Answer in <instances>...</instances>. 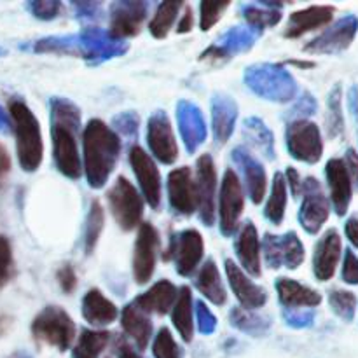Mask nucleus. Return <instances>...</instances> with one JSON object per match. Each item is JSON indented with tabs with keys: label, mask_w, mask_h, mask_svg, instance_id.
<instances>
[{
	"label": "nucleus",
	"mask_w": 358,
	"mask_h": 358,
	"mask_svg": "<svg viewBox=\"0 0 358 358\" xmlns=\"http://www.w3.org/2000/svg\"><path fill=\"white\" fill-rule=\"evenodd\" d=\"M121 150L119 136L100 119H93L84 129V166L91 187H101L114 170Z\"/></svg>",
	"instance_id": "1"
},
{
	"label": "nucleus",
	"mask_w": 358,
	"mask_h": 358,
	"mask_svg": "<svg viewBox=\"0 0 358 358\" xmlns=\"http://www.w3.org/2000/svg\"><path fill=\"white\" fill-rule=\"evenodd\" d=\"M55 126H52V143H55V161L58 170L70 178L80 177V157L77 149L76 129L79 126V114L76 108L65 103H56Z\"/></svg>",
	"instance_id": "2"
},
{
	"label": "nucleus",
	"mask_w": 358,
	"mask_h": 358,
	"mask_svg": "<svg viewBox=\"0 0 358 358\" xmlns=\"http://www.w3.org/2000/svg\"><path fill=\"white\" fill-rule=\"evenodd\" d=\"M9 114L16 133L17 159L24 171H35L42 163L44 143H42L41 124L34 112L23 101L13 100L9 103Z\"/></svg>",
	"instance_id": "3"
},
{
	"label": "nucleus",
	"mask_w": 358,
	"mask_h": 358,
	"mask_svg": "<svg viewBox=\"0 0 358 358\" xmlns=\"http://www.w3.org/2000/svg\"><path fill=\"white\" fill-rule=\"evenodd\" d=\"M31 332L37 341L55 346L59 352H65L76 338V325L70 315L62 308L48 306L35 317Z\"/></svg>",
	"instance_id": "4"
},
{
	"label": "nucleus",
	"mask_w": 358,
	"mask_h": 358,
	"mask_svg": "<svg viewBox=\"0 0 358 358\" xmlns=\"http://www.w3.org/2000/svg\"><path fill=\"white\" fill-rule=\"evenodd\" d=\"M108 203H110L112 215L115 217L122 229L131 231L136 226H140L143 201L131 182L126 180L124 177H119L108 191Z\"/></svg>",
	"instance_id": "5"
},
{
	"label": "nucleus",
	"mask_w": 358,
	"mask_h": 358,
	"mask_svg": "<svg viewBox=\"0 0 358 358\" xmlns=\"http://www.w3.org/2000/svg\"><path fill=\"white\" fill-rule=\"evenodd\" d=\"M287 147L296 159L311 164L317 163L324 152L320 129L315 122L304 119L292 122L287 128Z\"/></svg>",
	"instance_id": "6"
},
{
	"label": "nucleus",
	"mask_w": 358,
	"mask_h": 358,
	"mask_svg": "<svg viewBox=\"0 0 358 358\" xmlns=\"http://www.w3.org/2000/svg\"><path fill=\"white\" fill-rule=\"evenodd\" d=\"M219 213L220 229L226 236H229L236 231L240 217L243 213V191H241L240 178L233 170H227L224 175L219 198Z\"/></svg>",
	"instance_id": "7"
},
{
	"label": "nucleus",
	"mask_w": 358,
	"mask_h": 358,
	"mask_svg": "<svg viewBox=\"0 0 358 358\" xmlns=\"http://www.w3.org/2000/svg\"><path fill=\"white\" fill-rule=\"evenodd\" d=\"M157 231L150 224H140L138 238L135 241V255H133V276L135 282L143 285L154 275L157 255Z\"/></svg>",
	"instance_id": "8"
},
{
	"label": "nucleus",
	"mask_w": 358,
	"mask_h": 358,
	"mask_svg": "<svg viewBox=\"0 0 358 358\" xmlns=\"http://www.w3.org/2000/svg\"><path fill=\"white\" fill-rule=\"evenodd\" d=\"M303 191L304 201L303 206H301L299 220L308 233L315 234L327 222L331 208H329V201L324 196V192H322V187L317 178H306V182H303Z\"/></svg>",
	"instance_id": "9"
},
{
	"label": "nucleus",
	"mask_w": 358,
	"mask_h": 358,
	"mask_svg": "<svg viewBox=\"0 0 358 358\" xmlns=\"http://www.w3.org/2000/svg\"><path fill=\"white\" fill-rule=\"evenodd\" d=\"M358 31V20L355 16H346L339 20L334 27L325 30L320 37L311 41L304 48L308 52H317V55H332V52H341L350 48Z\"/></svg>",
	"instance_id": "10"
},
{
	"label": "nucleus",
	"mask_w": 358,
	"mask_h": 358,
	"mask_svg": "<svg viewBox=\"0 0 358 358\" xmlns=\"http://www.w3.org/2000/svg\"><path fill=\"white\" fill-rule=\"evenodd\" d=\"M215 189H217V171L213 159L205 154L198 159V171H196V196H198V210L201 212L203 220L212 226L215 219Z\"/></svg>",
	"instance_id": "11"
},
{
	"label": "nucleus",
	"mask_w": 358,
	"mask_h": 358,
	"mask_svg": "<svg viewBox=\"0 0 358 358\" xmlns=\"http://www.w3.org/2000/svg\"><path fill=\"white\" fill-rule=\"evenodd\" d=\"M266 262L271 268H280L285 264L287 268L296 269L304 261V247L296 233H289L283 238H275L268 234L264 240Z\"/></svg>",
	"instance_id": "12"
},
{
	"label": "nucleus",
	"mask_w": 358,
	"mask_h": 358,
	"mask_svg": "<svg viewBox=\"0 0 358 358\" xmlns=\"http://www.w3.org/2000/svg\"><path fill=\"white\" fill-rule=\"evenodd\" d=\"M129 161H131L133 171L138 178L143 196L152 208H157L161 203V177L156 163L138 145L133 147L131 152H129Z\"/></svg>",
	"instance_id": "13"
},
{
	"label": "nucleus",
	"mask_w": 358,
	"mask_h": 358,
	"mask_svg": "<svg viewBox=\"0 0 358 358\" xmlns=\"http://www.w3.org/2000/svg\"><path fill=\"white\" fill-rule=\"evenodd\" d=\"M168 194L170 203L178 213L191 215L198 208V196H196V180L189 166L177 168L168 177Z\"/></svg>",
	"instance_id": "14"
},
{
	"label": "nucleus",
	"mask_w": 358,
	"mask_h": 358,
	"mask_svg": "<svg viewBox=\"0 0 358 358\" xmlns=\"http://www.w3.org/2000/svg\"><path fill=\"white\" fill-rule=\"evenodd\" d=\"M203 252H205V245H203V238L198 231L187 229L178 234L170 248V254L175 255L178 275H191L203 259Z\"/></svg>",
	"instance_id": "15"
},
{
	"label": "nucleus",
	"mask_w": 358,
	"mask_h": 358,
	"mask_svg": "<svg viewBox=\"0 0 358 358\" xmlns=\"http://www.w3.org/2000/svg\"><path fill=\"white\" fill-rule=\"evenodd\" d=\"M147 138H149V147L152 150L154 156L163 163L171 164L177 161L178 157V145L175 140L173 131H171L170 121L164 117L163 114L154 115L149 121V131H147Z\"/></svg>",
	"instance_id": "16"
},
{
	"label": "nucleus",
	"mask_w": 358,
	"mask_h": 358,
	"mask_svg": "<svg viewBox=\"0 0 358 358\" xmlns=\"http://www.w3.org/2000/svg\"><path fill=\"white\" fill-rule=\"evenodd\" d=\"M341 257V236L336 229L325 233V236L318 241L313 257V271L320 282H327L334 276Z\"/></svg>",
	"instance_id": "17"
},
{
	"label": "nucleus",
	"mask_w": 358,
	"mask_h": 358,
	"mask_svg": "<svg viewBox=\"0 0 358 358\" xmlns=\"http://www.w3.org/2000/svg\"><path fill=\"white\" fill-rule=\"evenodd\" d=\"M325 175H327L329 189H331V199L334 205L336 213L339 217L345 215L348 212L350 201H352L353 185L350 180L348 170L345 166L343 159H331L325 168Z\"/></svg>",
	"instance_id": "18"
},
{
	"label": "nucleus",
	"mask_w": 358,
	"mask_h": 358,
	"mask_svg": "<svg viewBox=\"0 0 358 358\" xmlns=\"http://www.w3.org/2000/svg\"><path fill=\"white\" fill-rule=\"evenodd\" d=\"M226 273L227 278H229L231 289L236 294L238 301L243 304V308H247V310H255V308L264 306L266 301H268L266 290L261 289L259 285H255L252 280H248V276L241 271L240 266L234 264L233 261H226Z\"/></svg>",
	"instance_id": "19"
},
{
	"label": "nucleus",
	"mask_w": 358,
	"mask_h": 358,
	"mask_svg": "<svg viewBox=\"0 0 358 358\" xmlns=\"http://www.w3.org/2000/svg\"><path fill=\"white\" fill-rule=\"evenodd\" d=\"M332 16H334V7L332 6H311L308 9L296 10L289 17L285 37L296 38L306 31L325 27V24L331 23Z\"/></svg>",
	"instance_id": "20"
},
{
	"label": "nucleus",
	"mask_w": 358,
	"mask_h": 358,
	"mask_svg": "<svg viewBox=\"0 0 358 358\" xmlns=\"http://www.w3.org/2000/svg\"><path fill=\"white\" fill-rule=\"evenodd\" d=\"M145 17V6L138 2L117 3L112 10L110 35L112 37H131L138 34L140 24Z\"/></svg>",
	"instance_id": "21"
},
{
	"label": "nucleus",
	"mask_w": 358,
	"mask_h": 358,
	"mask_svg": "<svg viewBox=\"0 0 358 358\" xmlns=\"http://www.w3.org/2000/svg\"><path fill=\"white\" fill-rule=\"evenodd\" d=\"M177 294L178 292L173 283L168 282V280H161L152 289L147 290L140 297H136L133 304L145 315H166L173 308L175 301H177Z\"/></svg>",
	"instance_id": "22"
},
{
	"label": "nucleus",
	"mask_w": 358,
	"mask_h": 358,
	"mask_svg": "<svg viewBox=\"0 0 358 358\" xmlns=\"http://www.w3.org/2000/svg\"><path fill=\"white\" fill-rule=\"evenodd\" d=\"M238 259L248 275L261 276V247H259L257 229L252 222H247L236 241Z\"/></svg>",
	"instance_id": "23"
},
{
	"label": "nucleus",
	"mask_w": 358,
	"mask_h": 358,
	"mask_svg": "<svg viewBox=\"0 0 358 358\" xmlns=\"http://www.w3.org/2000/svg\"><path fill=\"white\" fill-rule=\"evenodd\" d=\"M83 317L91 325H108L117 318V308L112 301H108L100 290L93 289L84 296L83 301Z\"/></svg>",
	"instance_id": "24"
},
{
	"label": "nucleus",
	"mask_w": 358,
	"mask_h": 358,
	"mask_svg": "<svg viewBox=\"0 0 358 358\" xmlns=\"http://www.w3.org/2000/svg\"><path fill=\"white\" fill-rule=\"evenodd\" d=\"M276 289H278V296L283 306L292 308V310H296V308H315L322 303L320 294L315 292L310 287L294 282V280L280 278L276 283Z\"/></svg>",
	"instance_id": "25"
},
{
	"label": "nucleus",
	"mask_w": 358,
	"mask_h": 358,
	"mask_svg": "<svg viewBox=\"0 0 358 358\" xmlns=\"http://www.w3.org/2000/svg\"><path fill=\"white\" fill-rule=\"evenodd\" d=\"M121 324L126 334L135 341L138 350H145L152 334V324L143 311H140L135 304H129L122 310Z\"/></svg>",
	"instance_id": "26"
},
{
	"label": "nucleus",
	"mask_w": 358,
	"mask_h": 358,
	"mask_svg": "<svg viewBox=\"0 0 358 358\" xmlns=\"http://www.w3.org/2000/svg\"><path fill=\"white\" fill-rule=\"evenodd\" d=\"M196 285H198L199 292H201L206 299L212 301L213 304H217V306L226 303L227 299L226 289H224L222 280H220L219 269H217L215 262H213L212 259L206 261L205 266L201 268Z\"/></svg>",
	"instance_id": "27"
},
{
	"label": "nucleus",
	"mask_w": 358,
	"mask_h": 358,
	"mask_svg": "<svg viewBox=\"0 0 358 358\" xmlns=\"http://www.w3.org/2000/svg\"><path fill=\"white\" fill-rule=\"evenodd\" d=\"M173 325L185 343L192 341L194 320H192V294L189 287H182L173 304Z\"/></svg>",
	"instance_id": "28"
},
{
	"label": "nucleus",
	"mask_w": 358,
	"mask_h": 358,
	"mask_svg": "<svg viewBox=\"0 0 358 358\" xmlns=\"http://www.w3.org/2000/svg\"><path fill=\"white\" fill-rule=\"evenodd\" d=\"M182 3L180 2H163L157 7L156 14H154L152 21L149 24L150 34L156 38H164L170 31V28L173 27L175 20H177V14L180 10Z\"/></svg>",
	"instance_id": "29"
},
{
	"label": "nucleus",
	"mask_w": 358,
	"mask_h": 358,
	"mask_svg": "<svg viewBox=\"0 0 358 358\" xmlns=\"http://www.w3.org/2000/svg\"><path fill=\"white\" fill-rule=\"evenodd\" d=\"M285 205H287V184L282 173L275 175L273 180L271 196H269L268 206H266V217L271 220L273 224H282L283 215H285Z\"/></svg>",
	"instance_id": "30"
},
{
	"label": "nucleus",
	"mask_w": 358,
	"mask_h": 358,
	"mask_svg": "<svg viewBox=\"0 0 358 358\" xmlns=\"http://www.w3.org/2000/svg\"><path fill=\"white\" fill-rule=\"evenodd\" d=\"M329 303H331L332 311L343 320L352 322L355 317L357 310V297L348 290H332L329 296Z\"/></svg>",
	"instance_id": "31"
},
{
	"label": "nucleus",
	"mask_w": 358,
	"mask_h": 358,
	"mask_svg": "<svg viewBox=\"0 0 358 358\" xmlns=\"http://www.w3.org/2000/svg\"><path fill=\"white\" fill-rule=\"evenodd\" d=\"M108 339H110V334H108V332L83 331V334H80L79 338V343H77L76 346V352L98 357L101 352H103L105 346L108 345Z\"/></svg>",
	"instance_id": "32"
},
{
	"label": "nucleus",
	"mask_w": 358,
	"mask_h": 358,
	"mask_svg": "<svg viewBox=\"0 0 358 358\" xmlns=\"http://www.w3.org/2000/svg\"><path fill=\"white\" fill-rule=\"evenodd\" d=\"M245 175H247V184H248V191H250L252 199L255 203H261V199L264 198V191H266V175L264 170L259 166L257 163L248 159L245 163Z\"/></svg>",
	"instance_id": "33"
},
{
	"label": "nucleus",
	"mask_w": 358,
	"mask_h": 358,
	"mask_svg": "<svg viewBox=\"0 0 358 358\" xmlns=\"http://www.w3.org/2000/svg\"><path fill=\"white\" fill-rule=\"evenodd\" d=\"M101 229H103V208H101L100 201L91 203V212L87 217V231H86V250L90 254L96 245L98 236H100Z\"/></svg>",
	"instance_id": "34"
},
{
	"label": "nucleus",
	"mask_w": 358,
	"mask_h": 358,
	"mask_svg": "<svg viewBox=\"0 0 358 358\" xmlns=\"http://www.w3.org/2000/svg\"><path fill=\"white\" fill-rule=\"evenodd\" d=\"M152 352L156 358H180V348L166 327L161 329L159 334L154 339Z\"/></svg>",
	"instance_id": "35"
},
{
	"label": "nucleus",
	"mask_w": 358,
	"mask_h": 358,
	"mask_svg": "<svg viewBox=\"0 0 358 358\" xmlns=\"http://www.w3.org/2000/svg\"><path fill=\"white\" fill-rule=\"evenodd\" d=\"M199 7H201V30L208 31L229 7V2H203Z\"/></svg>",
	"instance_id": "36"
},
{
	"label": "nucleus",
	"mask_w": 358,
	"mask_h": 358,
	"mask_svg": "<svg viewBox=\"0 0 358 358\" xmlns=\"http://www.w3.org/2000/svg\"><path fill=\"white\" fill-rule=\"evenodd\" d=\"M329 108H331V117H329V128H331V135H339V133H343L341 87L339 86H336L334 91L331 93Z\"/></svg>",
	"instance_id": "37"
},
{
	"label": "nucleus",
	"mask_w": 358,
	"mask_h": 358,
	"mask_svg": "<svg viewBox=\"0 0 358 358\" xmlns=\"http://www.w3.org/2000/svg\"><path fill=\"white\" fill-rule=\"evenodd\" d=\"M13 271V250L7 238L0 236V289L9 282Z\"/></svg>",
	"instance_id": "38"
},
{
	"label": "nucleus",
	"mask_w": 358,
	"mask_h": 358,
	"mask_svg": "<svg viewBox=\"0 0 358 358\" xmlns=\"http://www.w3.org/2000/svg\"><path fill=\"white\" fill-rule=\"evenodd\" d=\"M247 20L252 24H257V27H271L280 21V13H268V10L261 9H248L247 10Z\"/></svg>",
	"instance_id": "39"
},
{
	"label": "nucleus",
	"mask_w": 358,
	"mask_h": 358,
	"mask_svg": "<svg viewBox=\"0 0 358 358\" xmlns=\"http://www.w3.org/2000/svg\"><path fill=\"white\" fill-rule=\"evenodd\" d=\"M343 280L350 285H358V257L352 250H346L343 264Z\"/></svg>",
	"instance_id": "40"
},
{
	"label": "nucleus",
	"mask_w": 358,
	"mask_h": 358,
	"mask_svg": "<svg viewBox=\"0 0 358 358\" xmlns=\"http://www.w3.org/2000/svg\"><path fill=\"white\" fill-rule=\"evenodd\" d=\"M58 282H59V285H62L63 292H66V294L73 292V289L77 287V276L70 266H63V268L59 269Z\"/></svg>",
	"instance_id": "41"
},
{
	"label": "nucleus",
	"mask_w": 358,
	"mask_h": 358,
	"mask_svg": "<svg viewBox=\"0 0 358 358\" xmlns=\"http://www.w3.org/2000/svg\"><path fill=\"white\" fill-rule=\"evenodd\" d=\"M345 166H346V170H348L352 185H355V187L358 189V154L355 149H348V152H346Z\"/></svg>",
	"instance_id": "42"
},
{
	"label": "nucleus",
	"mask_w": 358,
	"mask_h": 358,
	"mask_svg": "<svg viewBox=\"0 0 358 358\" xmlns=\"http://www.w3.org/2000/svg\"><path fill=\"white\" fill-rule=\"evenodd\" d=\"M58 3L56 2H37L34 3V9H35V14L41 17H45V20H49V17H55L56 13H58Z\"/></svg>",
	"instance_id": "43"
},
{
	"label": "nucleus",
	"mask_w": 358,
	"mask_h": 358,
	"mask_svg": "<svg viewBox=\"0 0 358 358\" xmlns=\"http://www.w3.org/2000/svg\"><path fill=\"white\" fill-rule=\"evenodd\" d=\"M287 178H289L290 191H292V194L299 196L301 191H303V182H301L299 173H297L294 168H289V170H287Z\"/></svg>",
	"instance_id": "44"
},
{
	"label": "nucleus",
	"mask_w": 358,
	"mask_h": 358,
	"mask_svg": "<svg viewBox=\"0 0 358 358\" xmlns=\"http://www.w3.org/2000/svg\"><path fill=\"white\" fill-rule=\"evenodd\" d=\"M345 231H346V236H348V240L352 241L353 247L358 248V217H352V219H348V222H346L345 226Z\"/></svg>",
	"instance_id": "45"
},
{
	"label": "nucleus",
	"mask_w": 358,
	"mask_h": 358,
	"mask_svg": "<svg viewBox=\"0 0 358 358\" xmlns=\"http://www.w3.org/2000/svg\"><path fill=\"white\" fill-rule=\"evenodd\" d=\"M192 24H194V17H192L191 7H187V9H185V14L182 16V20L178 21L177 31L178 34H187V31L192 30Z\"/></svg>",
	"instance_id": "46"
},
{
	"label": "nucleus",
	"mask_w": 358,
	"mask_h": 358,
	"mask_svg": "<svg viewBox=\"0 0 358 358\" xmlns=\"http://www.w3.org/2000/svg\"><path fill=\"white\" fill-rule=\"evenodd\" d=\"M10 171V157L6 147L0 143V180Z\"/></svg>",
	"instance_id": "47"
},
{
	"label": "nucleus",
	"mask_w": 358,
	"mask_h": 358,
	"mask_svg": "<svg viewBox=\"0 0 358 358\" xmlns=\"http://www.w3.org/2000/svg\"><path fill=\"white\" fill-rule=\"evenodd\" d=\"M119 358H142V357H140L131 346L126 345V343L122 341L121 346H119Z\"/></svg>",
	"instance_id": "48"
},
{
	"label": "nucleus",
	"mask_w": 358,
	"mask_h": 358,
	"mask_svg": "<svg viewBox=\"0 0 358 358\" xmlns=\"http://www.w3.org/2000/svg\"><path fill=\"white\" fill-rule=\"evenodd\" d=\"M350 107H352V114H355V117L358 119V90L353 87L352 93H350Z\"/></svg>",
	"instance_id": "49"
},
{
	"label": "nucleus",
	"mask_w": 358,
	"mask_h": 358,
	"mask_svg": "<svg viewBox=\"0 0 358 358\" xmlns=\"http://www.w3.org/2000/svg\"><path fill=\"white\" fill-rule=\"evenodd\" d=\"M73 358H96V357L86 355V353H80V352H76V350H73Z\"/></svg>",
	"instance_id": "50"
},
{
	"label": "nucleus",
	"mask_w": 358,
	"mask_h": 358,
	"mask_svg": "<svg viewBox=\"0 0 358 358\" xmlns=\"http://www.w3.org/2000/svg\"><path fill=\"white\" fill-rule=\"evenodd\" d=\"M292 65H299V66H313V63L310 62H290Z\"/></svg>",
	"instance_id": "51"
},
{
	"label": "nucleus",
	"mask_w": 358,
	"mask_h": 358,
	"mask_svg": "<svg viewBox=\"0 0 358 358\" xmlns=\"http://www.w3.org/2000/svg\"><path fill=\"white\" fill-rule=\"evenodd\" d=\"M10 358H28L27 355H14V357H10Z\"/></svg>",
	"instance_id": "52"
}]
</instances>
